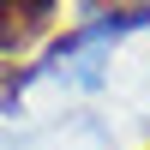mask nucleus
I'll use <instances>...</instances> for the list:
<instances>
[{"instance_id":"obj_1","label":"nucleus","mask_w":150,"mask_h":150,"mask_svg":"<svg viewBox=\"0 0 150 150\" xmlns=\"http://www.w3.org/2000/svg\"><path fill=\"white\" fill-rule=\"evenodd\" d=\"M54 30V0H0V54H24Z\"/></svg>"},{"instance_id":"obj_2","label":"nucleus","mask_w":150,"mask_h":150,"mask_svg":"<svg viewBox=\"0 0 150 150\" xmlns=\"http://www.w3.org/2000/svg\"><path fill=\"white\" fill-rule=\"evenodd\" d=\"M18 90H24V66H18L12 54H0V102H12Z\"/></svg>"},{"instance_id":"obj_3","label":"nucleus","mask_w":150,"mask_h":150,"mask_svg":"<svg viewBox=\"0 0 150 150\" xmlns=\"http://www.w3.org/2000/svg\"><path fill=\"white\" fill-rule=\"evenodd\" d=\"M114 24H150V0H120Z\"/></svg>"}]
</instances>
